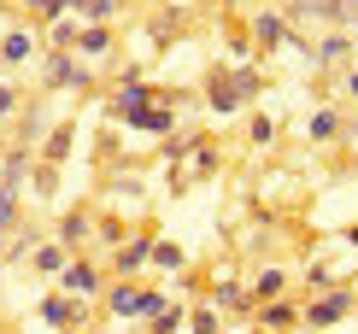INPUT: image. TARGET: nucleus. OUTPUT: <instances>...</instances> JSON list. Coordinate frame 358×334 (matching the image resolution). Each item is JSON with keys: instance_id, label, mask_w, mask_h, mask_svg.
<instances>
[{"instance_id": "27", "label": "nucleus", "mask_w": 358, "mask_h": 334, "mask_svg": "<svg viewBox=\"0 0 358 334\" xmlns=\"http://www.w3.org/2000/svg\"><path fill=\"white\" fill-rule=\"evenodd\" d=\"M347 88H352V94H358V71H347Z\"/></svg>"}, {"instance_id": "10", "label": "nucleus", "mask_w": 358, "mask_h": 334, "mask_svg": "<svg viewBox=\"0 0 358 334\" xmlns=\"http://www.w3.org/2000/svg\"><path fill=\"white\" fill-rule=\"evenodd\" d=\"M18 129H24V141H18V147H36V141H48V112H41V100H29L24 112H18Z\"/></svg>"}, {"instance_id": "30", "label": "nucleus", "mask_w": 358, "mask_h": 334, "mask_svg": "<svg viewBox=\"0 0 358 334\" xmlns=\"http://www.w3.org/2000/svg\"><path fill=\"white\" fill-rule=\"evenodd\" d=\"M352 240H358V229H352Z\"/></svg>"}, {"instance_id": "11", "label": "nucleus", "mask_w": 358, "mask_h": 334, "mask_svg": "<svg viewBox=\"0 0 358 334\" xmlns=\"http://www.w3.org/2000/svg\"><path fill=\"white\" fill-rule=\"evenodd\" d=\"M141 264H153V240H147V235H129L124 247H117V270H141Z\"/></svg>"}, {"instance_id": "17", "label": "nucleus", "mask_w": 358, "mask_h": 334, "mask_svg": "<svg viewBox=\"0 0 358 334\" xmlns=\"http://www.w3.org/2000/svg\"><path fill=\"white\" fill-rule=\"evenodd\" d=\"M217 305H223V311H247V305H259V299H252V287L223 282V287H217Z\"/></svg>"}, {"instance_id": "24", "label": "nucleus", "mask_w": 358, "mask_h": 334, "mask_svg": "<svg viewBox=\"0 0 358 334\" xmlns=\"http://www.w3.org/2000/svg\"><path fill=\"white\" fill-rule=\"evenodd\" d=\"M335 129H341V124H335V112H317V117H311V141H329Z\"/></svg>"}, {"instance_id": "26", "label": "nucleus", "mask_w": 358, "mask_h": 334, "mask_svg": "<svg viewBox=\"0 0 358 334\" xmlns=\"http://www.w3.org/2000/svg\"><path fill=\"white\" fill-rule=\"evenodd\" d=\"M24 6H36V12H41V18H48V24L59 18V0H24Z\"/></svg>"}, {"instance_id": "14", "label": "nucleus", "mask_w": 358, "mask_h": 334, "mask_svg": "<svg viewBox=\"0 0 358 334\" xmlns=\"http://www.w3.org/2000/svg\"><path fill=\"white\" fill-rule=\"evenodd\" d=\"M18 229V182H0V240Z\"/></svg>"}, {"instance_id": "1", "label": "nucleus", "mask_w": 358, "mask_h": 334, "mask_svg": "<svg viewBox=\"0 0 358 334\" xmlns=\"http://www.w3.org/2000/svg\"><path fill=\"white\" fill-rule=\"evenodd\" d=\"M41 82H48V88H77V94L94 88V77L83 71L77 53H48V59H41Z\"/></svg>"}, {"instance_id": "8", "label": "nucleus", "mask_w": 358, "mask_h": 334, "mask_svg": "<svg viewBox=\"0 0 358 334\" xmlns=\"http://www.w3.org/2000/svg\"><path fill=\"white\" fill-rule=\"evenodd\" d=\"M88 235H94V223H88L83 211H65V217H59V229H53V240H65L71 252H83V247H88Z\"/></svg>"}, {"instance_id": "21", "label": "nucleus", "mask_w": 358, "mask_h": 334, "mask_svg": "<svg viewBox=\"0 0 358 334\" xmlns=\"http://www.w3.org/2000/svg\"><path fill=\"white\" fill-rule=\"evenodd\" d=\"M347 53H352V41H347V36H329V41L317 48V59H323V65H341Z\"/></svg>"}, {"instance_id": "5", "label": "nucleus", "mask_w": 358, "mask_h": 334, "mask_svg": "<svg viewBox=\"0 0 358 334\" xmlns=\"http://www.w3.org/2000/svg\"><path fill=\"white\" fill-rule=\"evenodd\" d=\"M36 53H41V41L29 36V29H12V36L0 41V65H6V71H18V65H29V59H36Z\"/></svg>"}, {"instance_id": "12", "label": "nucleus", "mask_w": 358, "mask_h": 334, "mask_svg": "<svg viewBox=\"0 0 358 334\" xmlns=\"http://www.w3.org/2000/svg\"><path fill=\"white\" fill-rule=\"evenodd\" d=\"M106 311L112 317H141V287H106Z\"/></svg>"}, {"instance_id": "20", "label": "nucleus", "mask_w": 358, "mask_h": 334, "mask_svg": "<svg viewBox=\"0 0 358 334\" xmlns=\"http://www.w3.org/2000/svg\"><path fill=\"white\" fill-rule=\"evenodd\" d=\"M188 328H194V334H223V317H217V305H200V311L188 317Z\"/></svg>"}, {"instance_id": "28", "label": "nucleus", "mask_w": 358, "mask_h": 334, "mask_svg": "<svg viewBox=\"0 0 358 334\" xmlns=\"http://www.w3.org/2000/svg\"><path fill=\"white\" fill-rule=\"evenodd\" d=\"M252 334H271V328H252Z\"/></svg>"}, {"instance_id": "25", "label": "nucleus", "mask_w": 358, "mask_h": 334, "mask_svg": "<svg viewBox=\"0 0 358 334\" xmlns=\"http://www.w3.org/2000/svg\"><path fill=\"white\" fill-rule=\"evenodd\" d=\"M24 112V94L18 88H0V117H18Z\"/></svg>"}, {"instance_id": "18", "label": "nucleus", "mask_w": 358, "mask_h": 334, "mask_svg": "<svg viewBox=\"0 0 358 334\" xmlns=\"http://www.w3.org/2000/svg\"><path fill=\"white\" fill-rule=\"evenodd\" d=\"M171 124H176L171 106H165V112H159V106H147V112L136 117V129H147V135H171Z\"/></svg>"}, {"instance_id": "13", "label": "nucleus", "mask_w": 358, "mask_h": 334, "mask_svg": "<svg viewBox=\"0 0 358 334\" xmlns=\"http://www.w3.org/2000/svg\"><path fill=\"white\" fill-rule=\"evenodd\" d=\"M294 323H300V311H294L288 299H271V305L259 311V328H271V334H276V328H294Z\"/></svg>"}, {"instance_id": "9", "label": "nucleus", "mask_w": 358, "mask_h": 334, "mask_svg": "<svg viewBox=\"0 0 358 334\" xmlns=\"http://www.w3.org/2000/svg\"><path fill=\"white\" fill-rule=\"evenodd\" d=\"M36 247H41L36 229H12L6 240H0V264H24V258H36Z\"/></svg>"}, {"instance_id": "22", "label": "nucleus", "mask_w": 358, "mask_h": 334, "mask_svg": "<svg viewBox=\"0 0 358 334\" xmlns=\"http://www.w3.org/2000/svg\"><path fill=\"white\" fill-rule=\"evenodd\" d=\"M36 188H41V200H53V188H59V164H36Z\"/></svg>"}, {"instance_id": "6", "label": "nucleus", "mask_w": 358, "mask_h": 334, "mask_svg": "<svg viewBox=\"0 0 358 334\" xmlns=\"http://www.w3.org/2000/svg\"><path fill=\"white\" fill-rule=\"evenodd\" d=\"M71 147H77V124H53L48 141H41V164H65Z\"/></svg>"}, {"instance_id": "2", "label": "nucleus", "mask_w": 358, "mask_h": 334, "mask_svg": "<svg viewBox=\"0 0 358 334\" xmlns=\"http://www.w3.org/2000/svg\"><path fill=\"white\" fill-rule=\"evenodd\" d=\"M59 293H71V299H94V293H106V287H100V264L77 252V258L65 264V276H59Z\"/></svg>"}, {"instance_id": "4", "label": "nucleus", "mask_w": 358, "mask_h": 334, "mask_svg": "<svg viewBox=\"0 0 358 334\" xmlns=\"http://www.w3.org/2000/svg\"><path fill=\"white\" fill-rule=\"evenodd\" d=\"M41 323H48L53 334H59V328H83V299H71V293H48V299H41Z\"/></svg>"}, {"instance_id": "3", "label": "nucleus", "mask_w": 358, "mask_h": 334, "mask_svg": "<svg viewBox=\"0 0 358 334\" xmlns=\"http://www.w3.org/2000/svg\"><path fill=\"white\" fill-rule=\"evenodd\" d=\"M347 311H352V287H329L317 305H306V311H300V323H306V328H335Z\"/></svg>"}, {"instance_id": "29", "label": "nucleus", "mask_w": 358, "mask_h": 334, "mask_svg": "<svg viewBox=\"0 0 358 334\" xmlns=\"http://www.w3.org/2000/svg\"><path fill=\"white\" fill-rule=\"evenodd\" d=\"M83 334H100V328H83Z\"/></svg>"}, {"instance_id": "16", "label": "nucleus", "mask_w": 358, "mask_h": 334, "mask_svg": "<svg viewBox=\"0 0 358 334\" xmlns=\"http://www.w3.org/2000/svg\"><path fill=\"white\" fill-rule=\"evenodd\" d=\"M282 287H288V276H282V270H264V276L252 282V299H259V305H271V299H282Z\"/></svg>"}, {"instance_id": "15", "label": "nucleus", "mask_w": 358, "mask_h": 334, "mask_svg": "<svg viewBox=\"0 0 358 334\" xmlns=\"http://www.w3.org/2000/svg\"><path fill=\"white\" fill-rule=\"evenodd\" d=\"M106 48H112V29H106V24H88L83 36H77V53H88V59L106 53Z\"/></svg>"}, {"instance_id": "23", "label": "nucleus", "mask_w": 358, "mask_h": 334, "mask_svg": "<svg viewBox=\"0 0 358 334\" xmlns=\"http://www.w3.org/2000/svg\"><path fill=\"white\" fill-rule=\"evenodd\" d=\"M259 41H264V48H276V41H282V18H276V12H264V18H259Z\"/></svg>"}, {"instance_id": "7", "label": "nucleus", "mask_w": 358, "mask_h": 334, "mask_svg": "<svg viewBox=\"0 0 358 334\" xmlns=\"http://www.w3.org/2000/svg\"><path fill=\"white\" fill-rule=\"evenodd\" d=\"M71 258H77V252H71L65 240H41V247H36V258H29V264H36L41 276H65V264H71Z\"/></svg>"}, {"instance_id": "19", "label": "nucleus", "mask_w": 358, "mask_h": 334, "mask_svg": "<svg viewBox=\"0 0 358 334\" xmlns=\"http://www.w3.org/2000/svg\"><path fill=\"white\" fill-rule=\"evenodd\" d=\"M153 264H159V270H182V264H188V252L176 247V240H153Z\"/></svg>"}]
</instances>
